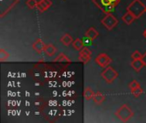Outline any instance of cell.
Here are the masks:
<instances>
[{
	"label": "cell",
	"instance_id": "cell-1",
	"mask_svg": "<svg viewBox=\"0 0 146 123\" xmlns=\"http://www.w3.org/2000/svg\"><path fill=\"white\" fill-rule=\"evenodd\" d=\"M146 6L140 0H133L127 8V11L132 13L136 19L139 18L145 12Z\"/></svg>",
	"mask_w": 146,
	"mask_h": 123
},
{
	"label": "cell",
	"instance_id": "cell-2",
	"mask_svg": "<svg viewBox=\"0 0 146 123\" xmlns=\"http://www.w3.org/2000/svg\"><path fill=\"white\" fill-rule=\"evenodd\" d=\"M133 115L134 114L133 110L126 104H122L115 112V116L118 117V119H120L123 122H128L133 116Z\"/></svg>",
	"mask_w": 146,
	"mask_h": 123
},
{
	"label": "cell",
	"instance_id": "cell-3",
	"mask_svg": "<svg viewBox=\"0 0 146 123\" xmlns=\"http://www.w3.org/2000/svg\"><path fill=\"white\" fill-rule=\"evenodd\" d=\"M102 75V78L107 82V83H112L118 76H119V74L118 72L113 68V67H110V66H108L104 68V70L102 72L101 74Z\"/></svg>",
	"mask_w": 146,
	"mask_h": 123
},
{
	"label": "cell",
	"instance_id": "cell-4",
	"mask_svg": "<svg viewBox=\"0 0 146 123\" xmlns=\"http://www.w3.org/2000/svg\"><path fill=\"white\" fill-rule=\"evenodd\" d=\"M101 23L108 29V30H112L117 24H118V20L116 17H115L112 14H107L101 21Z\"/></svg>",
	"mask_w": 146,
	"mask_h": 123
},
{
	"label": "cell",
	"instance_id": "cell-5",
	"mask_svg": "<svg viewBox=\"0 0 146 123\" xmlns=\"http://www.w3.org/2000/svg\"><path fill=\"white\" fill-rule=\"evenodd\" d=\"M95 62L102 68H106L108 67L110 62H112V59L105 53H102V54H99L96 59H95Z\"/></svg>",
	"mask_w": 146,
	"mask_h": 123
},
{
	"label": "cell",
	"instance_id": "cell-6",
	"mask_svg": "<svg viewBox=\"0 0 146 123\" xmlns=\"http://www.w3.org/2000/svg\"><path fill=\"white\" fill-rule=\"evenodd\" d=\"M91 58H92V51L87 47H84L81 51H80L79 60L80 62L86 64L87 62H89Z\"/></svg>",
	"mask_w": 146,
	"mask_h": 123
},
{
	"label": "cell",
	"instance_id": "cell-7",
	"mask_svg": "<svg viewBox=\"0 0 146 123\" xmlns=\"http://www.w3.org/2000/svg\"><path fill=\"white\" fill-rule=\"evenodd\" d=\"M51 5H52V2H51L50 0H40V1H38L37 9H38L40 12H44V11H46Z\"/></svg>",
	"mask_w": 146,
	"mask_h": 123
},
{
	"label": "cell",
	"instance_id": "cell-8",
	"mask_svg": "<svg viewBox=\"0 0 146 123\" xmlns=\"http://www.w3.org/2000/svg\"><path fill=\"white\" fill-rule=\"evenodd\" d=\"M44 47L45 45L41 39H37L35 42L33 44V49L38 54H41L43 51H44Z\"/></svg>",
	"mask_w": 146,
	"mask_h": 123
},
{
	"label": "cell",
	"instance_id": "cell-9",
	"mask_svg": "<svg viewBox=\"0 0 146 123\" xmlns=\"http://www.w3.org/2000/svg\"><path fill=\"white\" fill-rule=\"evenodd\" d=\"M131 66L136 72H139L144 68L145 64L142 59H133L131 62Z\"/></svg>",
	"mask_w": 146,
	"mask_h": 123
},
{
	"label": "cell",
	"instance_id": "cell-10",
	"mask_svg": "<svg viewBox=\"0 0 146 123\" xmlns=\"http://www.w3.org/2000/svg\"><path fill=\"white\" fill-rule=\"evenodd\" d=\"M92 1L101 10H103L104 9H105L106 7L111 5V4H114L110 0H92Z\"/></svg>",
	"mask_w": 146,
	"mask_h": 123
},
{
	"label": "cell",
	"instance_id": "cell-11",
	"mask_svg": "<svg viewBox=\"0 0 146 123\" xmlns=\"http://www.w3.org/2000/svg\"><path fill=\"white\" fill-rule=\"evenodd\" d=\"M85 35H86V37L92 39V40H94V39H96L98 37L99 33H98V32L93 27H90V28L86 32Z\"/></svg>",
	"mask_w": 146,
	"mask_h": 123
},
{
	"label": "cell",
	"instance_id": "cell-12",
	"mask_svg": "<svg viewBox=\"0 0 146 123\" xmlns=\"http://www.w3.org/2000/svg\"><path fill=\"white\" fill-rule=\"evenodd\" d=\"M121 19H122V21H125L127 25H130V24H132V23L133 22V21H134L136 18H135V16H134L132 13L127 11V13L121 17Z\"/></svg>",
	"mask_w": 146,
	"mask_h": 123
},
{
	"label": "cell",
	"instance_id": "cell-13",
	"mask_svg": "<svg viewBox=\"0 0 146 123\" xmlns=\"http://www.w3.org/2000/svg\"><path fill=\"white\" fill-rule=\"evenodd\" d=\"M44 52H45V54H46L47 56L52 57V56H54V55L56 54V48L53 45H51V44H50V45H45Z\"/></svg>",
	"mask_w": 146,
	"mask_h": 123
},
{
	"label": "cell",
	"instance_id": "cell-14",
	"mask_svg": "<svg viewBox=\"0 0 146 123\" xmlns=\"http://www.w3.org/2000/svg\"><path fill=\"white\" fill-rule=\"evenodd\" d=\"M92 99H93V102H94L95 104H101L103 102H104V100H105V96H104L103 93L98 92H96V93L94 94V97H93Z\"/></svg>",
	"mask_w": 146,
	"mask_h": 123
},
{
	"label": "cell",
	"instance_id": "cell-15",
	"mask_svg": "<svg viewBox=\"0 0 146 123\" xmlns=\"http://www.w3.org/2000/svg\"><path fill=\"white\" fill-rule=\"evenodd\" d=\"M73 46L75 50L77 51H81L84 47H85V45H84V42L82 39H76L74 41H73Z\"/></svg>",
	"mask_w": 146,
	"mask_h": 123
},
{
	"label": "cell",
	"instance_id": "cell-16",
	"mask_svg": "<svg viewBox=\"0 0 146 123\" xmlns=\"http://www.w3.org/2000/svg\"><path fill=\"white\" fill-rule=\"evenodd\" d=\"M61 42H62L64 45L68 46V45H69L71 43H73V38H72L71 35L66 33V34H64V35L61 38Z\"/></svg>",
	"mask_w": 146,
	"mask_h": 123
},
{
	"label": "cell",
	"instance_id": "cell-17",
	"mask_svg": "<svg viewBox=\"0 0 146 123\" xmlns=\"http://www.w3.org/2000/svg\"><path fill=\"white\" fill-rule=\"evenodd\" d=\"M94 94H95V93L93 92V91H92L91 88H89V87H86V88L85 89V91H84V98H85V99L87 100V101L92 99L93 97H94Z\"/></svg>",
	"mask_w": 146,
	"mask_h": 123
},
{
	"label": "cell",
	"instance_id": "cell-18",
	"mask_svg": "<svg viewBox=\"0 0 146 123\" xmlns=\"http://www.w3.org/2000/svg\"><path fill=\"white\" fill-rule=\"evenodd\" d=\"M55 62H66V63H70L71 62V60L69 58L67 57V56L63 53L60 54L56 59H55Z\"/></svg>",
	"mask_w": 146,
	"mask_h": 123
},
{
	"label": "cell",
	"instance_id": "cell-19",
	"mask_svg": "<svg viewBox=\"0 0 146 123\" xmlns=\"http://www.w3.org/2000/svg\"><path fill=\"white\" fill-rule=\"evenodd\" d=\"M131 93H132L135 98H138L139 96H140V95L143 93V89L141 88V86H139V87H138V88H136V89H134V90H132V91H131Z\"/></svg>",
	"mask_w": 146,
	"mask_h": 123
},
{
	"label": "cell",
	"instance_id": "cell-20",
	"mask_svg": "<svg viewBox=\"0 0 146 123\" xmlns=\"http://www.w3.org/2000/svg\"><path fill=\"white\" fill-rule=\"evenodd\" d=\"M37 3H38V1H36V0H27L26 1V4L30 9L37 8Z\"/></svg>",
	"mask_w": 146,
	"mask_h": 123
},
{
	"label": "cell",
	"instance_id": "cell-21",
	"mask_svg": "<svg viewBox=\"0 0 146 123\" xmlns=\"http://www.w3.org/2000/svg\"><path fill=\"white\" fill-rule=\"evenodd\" d=\"M9 57V54L8 53V52H6L4 50H1L0 51V61H4V60H6L8 57Z\"/></svg>",
	"mask_w": 146,
	"mask_h": 123
},
{
	"label": "cell",
	"instance_id": "cell-22",
	"mask_svg": "<svg viewBox=\"0 0 146 123\" xmlns=\"http://www.w3.org/2000/svg\"><path fill=\"white\" fill-rule=\"evenodd\" d=\"M140 86V84H139V81H137V80H133L130 84H129V88H130V90L132 91V90H134V89H136V88H138V87H139Z\"/></svg>",
	"mask_w": 146,
	"mask_h": 123
},
{
	"label": "cell",
	"instance_id": "cell-23",
	"mask_svg": "<svg viewBox=\"0 0 146 123\" xmlns=\"http://www.w3.org/2000/svg\"><path fill=\"white\" fill-rule=\"evenodd\" d=\"M82 40H83V42H84L85 46H90V45H92V41H93L92 39L86 37V35H85V37L82 39Z\"/></svg>",
	"mask_w": 146,
	"mask_h": 123
},
{
	"label": "cell",
	"instance_id": "cell-24",
	"mask_svg": "<svg viewBox=\"0 0 146 123\" xmlns=\"http://www.w3.org/2000/svg\"><path fill=\"white\" fill-rule=\"evenodd\" d=\"M142 54L139 51H135L133 54H132V59H141L142 58Z\"/></svg>",
	"mask_w": 146,
	"mask_h": 123
},
{
	"label": "cell",
	"instance_id": "cell-25",
	"mask_svg": "<svg viewBox=\"0 0 146 123\" xmlns=\"http://www.w3.org/2000/svg\"><path fill=\"white\" fill-rule=\"evenodd\" d=\"M142 61H143V62H144V64H145V66L146 67V52L142 56Z\"/></svg>",
	"mask_w": 146,
	"mask_h": 123
},
{
	"label": "cell",
	"instance_id": "cell-26",
	"mask_svg": "<svg viewBox=\"0 0 146 123\" xmlns=\"http://www.w3.org/2000/svg\"><path fill=\"white\" fill-rule=\"evenodd\" d=\"M115 6H117L119 3H120V2H121V0H110Z\"/></svg>",
	"mask_w": 146,
	"mask_h": 123
},
{
	"label": "cell",
	"instance_id": "cell-27",
	"mask_svg": "<svg viewBox=\"0 0 146 123\" xmlns=\"http://www.w3.org/2000/svg\"><path fill=\"white\" fill-rule=\"evenodd\" d=\"M144 37L146 39V29L144 31Z\"/></svg>",
	"mask_w": 146,
	"mask_h": 123
},
{
	"label": "cell",
	"instance_id": "cell-28",
	"mask_svg": "<svg viewBox=\"0 0 146 123\" xmlns=\"http://www.w3.org/2000/svg\"><path fill=\"white\" fill-rule=\"evenodd\" d=\"M145 12H146V9H145Z\"/></svg>",
	"mask_w": 146,
	"mask_h": 123
}]
</instances>
